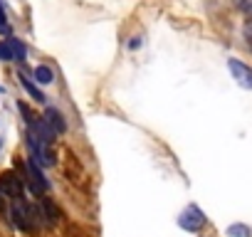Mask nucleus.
Listing matches in <instances>:
<instances>
[{"instance_id":"obj_1","label":"nucleus","mask_w":252,"mask_h":237,"mask_svg":"<svg viewBox=\"0 0 252 237\" xmlns=\"http://www.w3.org/2000/svg\"><path fill=\"white\" fill-rule=\"evenodd\" d=\"M28 146H30V158L37 163V166H55V151H52V146H47V144H42L40 139H35L30 131H28Z\"/></svg>"},{"instance_id":"obj_2","label":"nucleus","mask_w":252,"mask_h":237,"mask_svg":"<svg viewBox=\"0 0 252 237\" xmlns=\"http://www.w3.org/2000/svg\"><path fill=\"white\" fill-rule=\"evenodd\" d=\"M205 212L198 207V205H188L181 215H178V225L183 227V230H188V232H198V230H203L205 227Z\"/></svg>"},{"instance_id":"obj_3","label":"nucleus","mask_w":252,"mask_h":237,"mask_svg":"<svg viewBox=\"0 0 252 237\" xmlns=\"http://www.w3.org/2000/svg\"><path fill=\"white\" fill-rule=\"evenodd\" d=\"M0 193L13 200H23V180L13 171H3L0 173Z\"/></svg>"},{"instance_id":"obj_4","label":"nucleus","mask_w":252,"mask_h":237,"mask_svg":"<svg viewBox=\"0 0 252 237\" xmlns=\"http://www.w3.org/2000/svg\"><path fill=\"white\" fill-rule=\"evenodd\" d=\"M227 67H230V72H232V77L237 79L240 87L252 89V67H247V64L240 62V59H227Z\"/></svg>"},{"instance_id":"obj_5","label":"nucleus","mask_w":252,"mask_h":237,"mask_svg":"<svg viewBox=\"0 0 252 237\" xmlns=\"http://www.w3.org/2000/svg\"><path fill=\"white\" fill-rule=\"evenodd\" d=\"M28 176H30V180H32V193H35V195H40V193L50 190V180L42 176L40 166H37L32 158H30V163H28Z\"/></svg>"},{"instance_id":"obj_6","label":"nucleus","mask_w":252,"mask_h":237,"mask_svg":"<svg viewBox=\"0 0 252 237\" xmlns=\"http://www.w3.org/2000/svg\"><path fill=\"white\" fill-rule=\"evenodd\" d=\"M10 215H13V222H15L20 230H25V232L30 230V205H28L25 200H15Z\"/></svg>"},{"instance_id":"obj_7","label":"nucleus","mask_w":252,"mask_h":237,"mask_svg":"<svg viewBox=\"0 0 252 237\" xmlns=\"http://www.w3.org/2000/svg\"><path fill=\"white\" fill-rule=\"evenodd\" d=\"M45 121L50 124V129L55 131V134H64L67 131V124H64V116L55 109V106H47L45 109Z\"/></svg>"},{"instance_id":"obj_8","label":"nucleus","mask_w":252,"mask_h":237,"mask_svg":"<svg viewBox=\"0 0 252 237\" xmlns=\"http://www.w3.org/2000/svg\"><path fill=\"white\" fill-rule=\"evenodd\" d=\"M35 79H37L40 84H52V82H55V72H52L47 64H37V67H35Z\"/></svg>"},{"instance_id":"obj_9","label":"nucleus","mask_w":252,"mask_h":237,"mask_svg":"<svg viewBox=\"0 0 252 237\" xmlns=\"http://www.w3.org/2000/svg\"><path fill=\"white\" fill-rule=\"evenodd\" d=\"M42 207H45V217H47V225H55L60 220V212L55 207V203L50 198H42Z\"/></svg>"},{"instance_id":"obj_10","label":"nucleus","mask_w":252,"mask_h":237,"mask_svg":"<svg viewBox=\"0 0 252 237\" xmlns=\"http://www.w3.org/2000/svg\"><path fill=\"white\" fill-rule=\"evenodd\" d=\"M8 45H10V50H13V59L23 62V59H25V55H28L25 45H23L20 40H15V37H10V40H8Z\"/></svg>"},{"instance_id":"obj_11","label":"nucleus","mask_w":252,"mask_h":237,"mask_svg":"<svg viewBox=\"0 0 252 237\" xmlns=\"http://www.w3.org/2000/svg\"><path fill=\"white\" fill-rule=\"evenodd\" d=\"M20 84L25 87V91H28V94L35 99V101H45V94H42V91H40V89H37V87H35V84H32L28 77H20Z\"/></svg>"},{"instance_id":"obj_12","label":"nucleus","mask_w":252,"mask_h":237,"mask_svg":"<svg viewBox=\"0 0 252 237\" xmlns=\"http://www.w3.org/2000/svg\"><path fill=\"white\" fill-rule=\"evenodd\" d=\"M252 230L247 225H230L227 227V237H250Z\"/></svg>"},{"instance_id":"obj_13","label":"nucleus","mask_w":252,"mask_h":237,"mask_svg":"<svg viewBox=\"0 0 252 237\" xmlns=\"http://www.w3.org/2000/svg\"><path fill=\"white\" fill-rule=\"evenodd\" d=\"M0 59H3V62H13V50H10L8 40L0 42Z\"/></svg>"},{"instance_id":"obj_14","label":"nucleus","mask_w":252,"mask_h":237,"mask_svg":"<svg viewBox=\"0 0 252 237\" xmlns=\"http://www.w3.org/2000/svg\"><path fill=\"white\" fill-rule=\"evenodd\" d=\"M139 45H141V40H139V37H134V40H131V42H129V47H131V50H136V47H139Z\"/></svg>"},{"instance_id":"obj_15","label":"nucleus","mask_w":252,"mask_h":237,"mask_svg":"<svg viewBox=\"0 0 252 237\" xmlns=\"http://www.w3.org/2000/svg\"><path fill=\"white\" fill-rule=\"evenodd\" d=\"M0 23L5 25V10H3V5H0Z\"/></svg>"},{"instance_id":"obj_16","label":"nucleus","mask_w":252,"mask_h":237,"mask_svg":"<svg viewBox=\"0 0 252 237\" xmlns=\"http://www.w3.org/2000/svg\"><path fill=\"white\" fill-rule=\"evenodd\" d=\"M0 195H3V193H0ZM0 210H3V198H0Z\"/></svg>"},{"instance_id":"obj_17","label":"nucleus","mask_w":252,"mask_h":237,"mask_svg":"<svg viewBox=\"0 0 252 237\" xmlns=\"http://www.w3.org/2000/svg\"><path fill=\"white\" fill-rule=\"evenodd\" d=\"M0 30H5V25H3V23H0Z\"/></svg>"}]
</instances>
